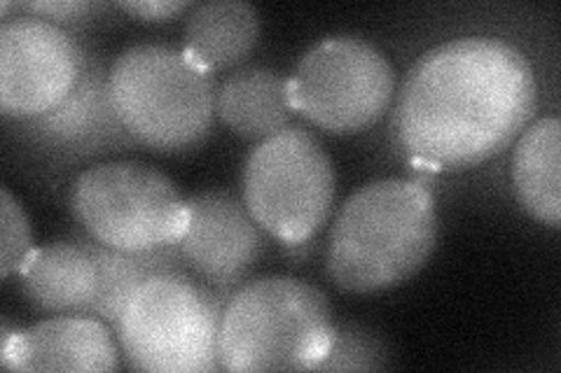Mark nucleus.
<instances>
[{
	"label": "nucleus",
	"instance_id": "f257e3e1",
	"mask_svg": "<svg viewBox=\"0 0 561 373\" xmlns=\"http://www.w3.org/2000/svg\"><path fill=\"white\" fill-rule=\"evenodd\" d=\"M536 103V73L522 49L499 38H456L410 68L391 127L410 164L459 171L511 145Z\"/></svg>",
	"mask_w": 561,
	"mask_h": 373
},
{
	"label": "nucleus",
	"instance_id": "f03ea898",
	"mask_svg": "<svg viewBox=\"0 0 561 373\" xmlns=\"http://www.w3.org/2000/svg\"><path fill=\"white\" fill-rule=\"evenodd\" d=\"M437 206L428 185L386 177L342 203L330 229L325 269L344 292L370 294L405 285L437 243Z\"/></svg>",
	"mask_w": 561,
	"mask_h": 373
},
{
	"label": "nucleus",
	"instance_id": "7ed1b4c3",
	"mask_svg": "<svg viewBox=\"0 0 561 373\" xmlns=\"http://www.w3.org/2000/svg\"><path fill=\"white\" fill-rule=\"evenodd\" d=\"M335 319L325 294L293 276L243 282L225 301L220 371H319L328 358Z\"/></svg>",
	"mask_w": 561,
	"mask_h": 373
},
{
	"label": "nucleus",
	"instance_id": "20e7f679",
	"mask_svg": "<svg viewBox=\"0 0 561 373\" xmlns=\"http://www.w3.org/2000/svg\"><path fill=\"white\" fill-rule=\"evenodd\" d=\"M216 73L181 47L140 43L119 51L108 70L113 110L138 148L187 152L216 121Z\"/></svg>",
	"mask_w": 561,
	"mask_h": 373
},
{
	"label": "nucleus",
	"instance_id": "39448f33",
	"mask_svg": "<svg viewBox=\"0 0 561 373\" xmlns=\"http://www.w3.org/2000/svg\"><path fill=\"white\" fill-rule=\"evenodd\" d=\"M222 294L190 273L146 280L127 301L115 336L127 366L150 373H214Z\"/></svg>",
	"mask_w": 561,
	"mask_h": 373
},
{
	"label": "nucleus",
	"instance_id": "423d86ee",
	"mask_svg": "<svg viewBox=\"0 0 561 373\" xmlns=\"http://www.w3.org/2000/svg\"><path fill=\"white\" fill-rule=\"evenodd\" d=\"M68 210L84 236L119 253H152L179 243L187 201L169 175L134 159L101 162L76 175Z\"/></svg>",
	"mask_w": 561,
	"mask_h": 373
},
{
	"label": "nucleus",
	"instance_id": "0eeeda50",
	"mask_svg": "<svg viewBox=\"0 0 561 373\" xmlns=\"http://www.w3.org/2000/svg\"><path fill=\"white\" fill-rule=\"evenodd\" d=\"M243 203L260 229L288 247L316 238L335 203V168L305 127L257 143L243 166Z\"/></svg>",
	"mask_w": 561,
	"mask_h": 373
},
{
	"label": "nucleus",
	"instance_id": "6e6552de",
	"mask_svg": "<svg viewBox=\"0 0 561 373\" xmlns=\"http://www.w3.org/2000/svg\"><path fill=\"white\" fill-rule=\"evenodd\" d=\"M396 68L379 47L358 35H330L311 45L288 78L295 113L335 136L365 131L389 113Z\"/></svg>",
	"mask_w": 561,
	"mask_h": 373
},
{
	"label": "nucleus",
	"instance_id": "1a4fd4ad",
	"mask_svg": "<svg viewBox=\"0 0 561 373\" xmlns=\"http://www.w3.org/2000/svg\"><path fill=\"white\" fill-rule=\"evenodd\" d=\"M84 45L41 16L16 12L0 22V113L24 121L49 113L73 92Z\"/></svg>",
	"mask_w": 561,
	"mask_h": 373
},
{
	"label": "nucleus",
	"instance_id": "9d476101",
	"mask_svg": "<svg viewBox=\"0 0 561 373\" xmlns=\"http://www.w3.org/2000/svg\"><path fill=\"white\" fill-rule=\"evenodd\" d=\"M108 70L103 55L84 45V66L73 92L41 117L8 121L10 129L45 162L57 166L96 162L101 156L136 150V140L113 110Z\"/></svg>",
	"mask_w": 561,
	"mask_h": 373
},
{
	"label": "nucleus",
	"instance_id": "9b49d317",
	"mask_svg": "<svg viewBox=\"0 0 561 373\" xmlns=\"http://www.w3.org/2000/svg\"><path fill=\"white\" fill-rule=\"evenodd\" d=\"M185 201L190 220L175 245L187 273L208 288L232 294L265 253L260 224L230 191L206 189Z\"/></svg>",
	"mask_w": 561,
	"mask_h": 373
},
{
	"label": "nucleus",
	"instance_id": "f8f14e48",
	"mask_svg": "<svg viewBox=\"0 0 561 373\" xmlns=\"http://www.w3.org/2000/svg\"><path fill=\"white\" fill-rule=\"evenodd\" d=\"M113 329L94 315H51L26 329L3 319L0 362L10 371H117Z\"/></svg>",
	"mask_w": 561,
	"mask_h": 373
},
{
	"label": "nucleus",
	"instance_id": "ddd939ff",
	"mask_svg": "<svg viewBox=\"0 0 561 373\" xmlns=\"http://www.w3.org/2000/svg\"><path fill=\"white\" fill-rule=\"evenodd\" d=\"M28 304L45 315H94L101 269L80 234L35 247L20 273Z\"/></svg>",
	"mask_w": 561,
	"mask_h": 373
},
{
	"label": "nucleus",
	"instance_id": "4468645a",
	"mask_svg": "<svg viewBox=\"0 0 561 373\" xmlns=\"http://www.w3.org/2000/svg\"><path fill=\"white\" fill-rule=\"evenodd\" d=\"M288 78L267 66H239L216 89V117L243 140L262 143L293 127Z\"/></svg>",
	"mask_w": 561,
	"mask_h": 373
},
{
	"label": "nucleus",
	"instance_id": "2eb2a0df",
	"mask_svg": "<svg viewBox=\"0 0 561 373\" xmlns=\"http://www.w3.org/2000/svg\"><path fill=\"white\" fill-rule=\"evenodd\" d=\"M260 38L257 10L245 0H208L192 5L183 49L210 73L241 66Z\"/></svg>",
	"mask_w": 561,
	"mask_h": 373
},
{
	"label": "nucleus",
	"instance_id": "dca6fc26",
	"mask_svg": "<svg viewBox=\"0 0 561 373\" xmlns=\"http://www.w3.org/2000/svg\"><path fill=\"white\" fill-rule=\"evenodd\" d=\"M513 187L519 206L550 229L561 224V124L542 117L529 124L513 152Z\"/></svg>",
	"mask_w": 561,
	"mask_h": 373
},
{
	"label": "nucleus",
	"instance_id": "f3484780",
	"mask_svg": "<svg viewBox=\"0 0 561 373\" xmlns=\"http://www.w3.org/2000/svg\"><path fill=\"white\" fill-rule=\"evenodd\" d=\"M80 238L90 247L101 269V296L94 317L103 319L113 331L119 323V315L125 311L129 296L144 285L146 280L162 273H187L183 257L179 253V245L162 247V250L152 253H119L113 250V247L96 243L90 236H84L82 231Z\"/></svg>",
	"mask_w": 561,
	"mask_h": 373
},
{
	"label": "nucleus",
	"instance_id": "a211bd4d",
	"mask_svg": "<svg viewBox=\"0 0 561 373\" xmlns=\"http://www.w3.org/2000/svg\"><path fill=\"white\" fill-rule=\"evenodd\" d=\"M391 366L393 352L375 329L342 323L335 325L330 352L319 371H389Z\"/></svg>",
	"mask_w": 561,
	"mask_h": 373
},
{
	"label": "nucleus",
	"instance_id": "6ab92c4d",
	"mask_svg": "<svg viewBox=\"0 0 561 373\" xmlns=\"http://www.w3.org/2000/svg\"><path fill=\"white\" fill-rule=\"evenodd\" d=\"M31 220L22 201L8 187H0V276L20 278L28 257L33 255Z\"/></svg>",
	"mask_w": 561,
	"mask_h": 373
},
{
	"label": "nucleus",
	"instance_id": "aec40b11",
	"mask_svg": "<svg viewBox=\"0 0 561 373\" xmlns=\"http://www.w3.org/2000/svg\"><path fill=\"white\" fill-rule=\"evenodd\" d=\"M16 5H20V12L41 16V20L57 24L73 35L82 26L92 24L103 10H108L105 3H92V0H31V3Z\"/></svg>",
	"mask_w": 561,
	"mask_h": 373
},
{
	"label": "nucleus",
	"instance_id": "412c9836",
	"mask_svg": "<svg viewBox=\"0 0 561 373\" xmlns=\"http://www.w3.org/2000/svg\"><path fill=\"white\" fill-rule=\"evenodd\" d=\"M115 8H119L122 12H127L140 22H171L185 10H192L190 0H138V3H117Z\"/></svg>",
	"mask_w": 561,
	"mask_h": 373
}]
</instances>
